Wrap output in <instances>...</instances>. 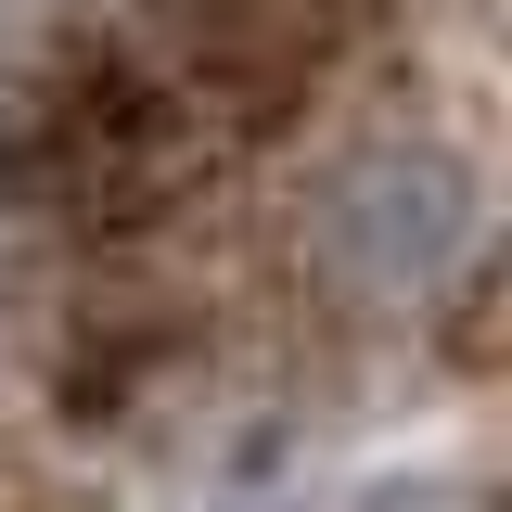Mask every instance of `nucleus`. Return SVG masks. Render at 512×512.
I'll return each mask as SVG.
<instances>
[{
    "label": "nucleus",
    "instance_id": "7ed1b4c3",
    "mask_svg": "<svg viewBox=\"0 0 512 512\" xmlns=\"http://www.w3.org/2000/svg\"><path fill=\"white\" fill-rule=\"evenodd\" d=\"M359 512H474V500H448V487H384V500H359Z\"/></svg>",
    "mask_w": 512,
    "mask_h": 512
},
{
    "label": "nucleus",
    "instance_id": "f03ea898",
    "mask_svg": "<svg viewBox=\"0 0 512 512\" xmlns=\"http://www.w3.org/2000/svg\"><path fill=\"white\" fill-rule=\"evenodd\" d=\"M320 244H333V269H346L359 295L423 308L448 269H474V256H487L474 167L436 154V141H372V154L333 180V205H320Z\"/></svg>",
    "mask_w": 512,
    "mask_h": 512
},
{
    "label": "nucleus",
    "instance_id": "f257e3e1",
    "mask_svg": "<svg viewBox=\"0 0 512 512\" xmlns=\"http://www.w3.org/2000/svg\"><path fill=\"white\" fill-rule=\"evenodd\" d=\"M256 141V116L192 77L154 26H116V39H64L26 77H0V192L26 218H154L205 192L231 154Z\"/></svg>",
    "mask_w": 512,
    "mask_h": 512
}]
</instances>
